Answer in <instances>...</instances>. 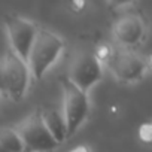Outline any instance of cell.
<instances>
[{"label":"cell","instance_id":"11","mask_svg":"<svg viewBox=\"0 0 152 152\" xmlns=\"http://www.w3.org/2000/svg\"><path fill=\"white\" fill-rule=\"evenodd\" d=\"M112 52H113V48H112L110 45H107V43H102V45H99V46L93 51V54L96 55V58L100 61L102 66H104V64L107 63V60L110 58Z\"/></svg>","mask_w":152,"mask_h":152},{"label":"cell","instance_id":"9","mask_svg":"<svg viewBox=\"0 0 152 152\" xmlns=\"http://www.w3.org/2000/svg\"><path fill=\"white\" fill-rule=\"evenodd\" d=\"M40 113H42V119H43L48 131L61 145L67 139L66 122H64L63 113L58 112L57 109H52V107H46V109H42L40 107Z\"/></svg>","mask_w":152,"mask_h":152},{"label":"cell","instance_id":"16","mask_svg":"<svg viewBox=\"0 0 152 152\" xmlns=\"http://www.w3.org/2000/svg\"><path fill=\"white\" fill-rule=\"evenodd\" d=\"M0 152H8V151H6V149H3L2 146H0Z\"/></svg>","mask_w":152,"mask_h":152},{"label":"cell","instance_id":"3","mask_svg":"<svg viewBox=\"0 0 152 152\" xmlns=\"http://www.w3.org/2000/svg\"><path fill=\"white\" fill-rule=\"evenodd\" d=\"M15 130L23 142V152H54L60 146L48 131L42 119L40 107L17 124Z\"/></svg>","mask_w":152,"mask_h":152},{"label":"cell","instance_id":"2","mask_svg":"<svg viewBox=\"0 0 152 152\" xmlns=\"http://www.w3.org/2000/svg\"><path fill=\"white\" fill-rule=\"evenodd\" d=\"M30 78L27 63L11 49L0 58V94L6 99L20 103L27 94Z\"/></svg>","mask_w":152,"mask_h":152},{"label":"cell","instance_id":"15","mask_svg":"<svg viewBox=\"0 0 152 152\" xmlns=\"http://www.w3.org/2000/svg\"><path fill=\"white\" fill-rule=\"evenodd\" d=\"M69 152H91V149L87 145H78V146H75L73 149H70Z\"/></svg>","mask_w":152,"mask_h":152},{"label":"cell","instance_id":"13","mask_svg":"<svg viewBox=\"0 0 152 152\" xmlns=\"http://www.w3.org/2000/svg\"><path fill=\"white\" fill-rule=\"evenodd\" d=\"M134 0H106V3L110 9H121V8H125L128 5H131Z\"/></svg>","mask_w":152,"mask_h":152},{"label":"cell","instance_id":"7","mask_svg":"<svg viewBox=\"0 0 152 152\" xmlns=\"http://www.w3.org/2000/svg\"><path fill=\"white\" fill-rule=\"evenodd\" d=\"M5 26L11 43V51L17 54L21 60L27 61L39 27L36 26V23L20 15H8L5 18Z\"/></svg>","mask_w":152,"mask_h":152},{"label":"cell","instance_id":"1","mask_svg":"<svg viewBox=\"0 0 152 152\" xmlns=\"http://www.w3.org/2000/svg\"><path fill=\"white\" fill-rule=\"evenodd\" d=\"M63 49L64 40L58 34L46 28H39L26 61L30 70V76H33L36 81H40L49 67H52L60 58Z\"/></svg>","mask_w":152,"mask_h":152},{"label":"cell","instance_id":"8","mask_svg":"<svg viewBox=\"0 0 152 152\" xmlns=\"http://www.w3.org/2000/svg\"><path fill=\"white\" fill-rule=\"evenodd\" d=\"M112 34L118 48L131 49L143 42L146 36V24L140 15L125 14L115 21Z\"/></svg>","mask_w":152,"mask_h":152},{"label":"cell","instance_id":"6","mask_svg":"<svg viewBox=\"0 0 152 152\" xmlns=\"http://www.w3.org/2000/svg\"><path fill=\"white\" fill-rule=\"evenodd\" d=\"M103 76V66L91 51L78 52L69 64L66 78L84 93H88Z\"/></svg>","mask_w":152,"mask_h":152},{"label":"cell","instance_id":"4","mask_svg":"<svg viewBox=\"0 0 152 152\" xmlns=\"http://www.w3.org/2000/svg\"><path fill=\"white\" fill-rule=\"evenodd\" d=\"M63 90V118L66 122L67 137H72L90 115L88 93L76 88L66 76L60 79Z\"/></svg>","mask_w":152,"mask_h":152},{"label":"cell","instance_id":"10","mask_svg":"<svg viewBox=\"0 0 152 152\" xmlns=\"http://www.w3.org/2000/svg\"><path fill=\"white\" fill-rule=\"evenodd\" d=\"M0 146L8 152H23V142L15 127H0Z\"/></svg>","mask_w":152,"mask_h":152},{"label":"cell","instance_id":"5","mask_svg":"<svg viewBox=\"0 0 152 152\" xmlns=\"http://www.w3.org/2000/svg\"><path fill=\"white\" fill-rule=\"evenodd\" d=\"M104 66L122 84L142 81L149 70V61L143 55L124 48H113V52Z\"/></svg>","mask_w":152,"mask_h":152},{"label":"cell","instance_id":"14","mask_svg":"<svg viewBox=\"0 0 152 152\" xmlns=\"http://www.w3.org/2000/svg\"><path fill=\"white\" fill-rule=\"evenodd\" d=\"M85 5H87L85 0H70V8H72L75 12H81V11H84Z\"/></svg>","mask_w":152,"mask_h":152},{"label":"cell","instance_id":"12","mask_svg":"<svg viewBox=\"0 0 152 152\" xmlns=\"http://www.w3.org/2000/svg\"><path fill=\"white\" fill-rule=\"evenodd\" d=\"M139 137L142 142L151 143L152 140V124L151 122H145L139 127Z\"/></svg>","mask_w":152,"mask_h":152}]
</instances>
